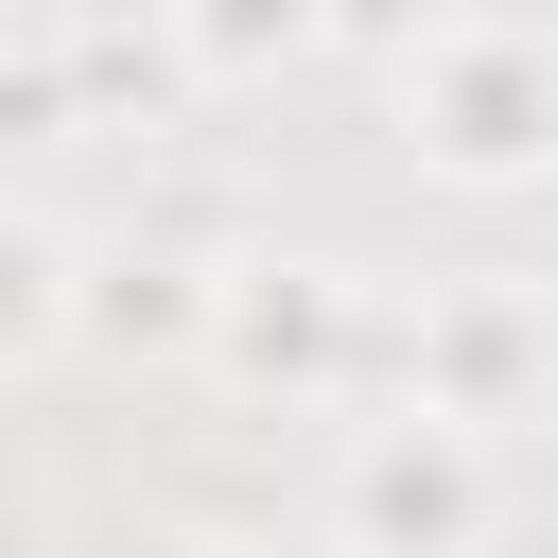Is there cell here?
Returning a JSON list of instances; mask_svg holds the SVG:
<instances>
[{"label": "cell", "mask_w": 558, "mask_h": 558, "mask_svg": "<svg viewBox=\"0 0 558 558\" xmlns=\"http://www.w3.org/2000/svg\"><path fill=\"white\" fill-rule=\"evenodd\" d=\"M366 506H384L401 541H436V523H453V471H418V453H384V471H366Z\"/></svg>", "instance_id": "obj_1"}]
</instances>
